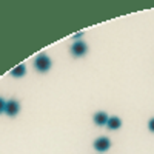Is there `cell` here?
<instances>
[{"mask_svg":"<svg viewBox=\"0 0 154 154\" xmlns=\"http://www.w3.org/2000/svg\"><path fill=\"white\" fill-rule=\"evenodd\" d=\"M108 114L106 112H103V111H100V112H97V114H94V122H96V125H99V126H103V125H106L108 123Z\"/></svg>","mask_w":154,"mask_h":154,"instance_id":"5","label":"cell"},{"mask_svg":"<svg viewBox=\"0 0 154 154\" xmlns=\"http://www.w3.org/2000/svg\"><path fill=\"white\" fill-rule=\"evenodd\" d=\"M19 111H20V105H19V102H17V100H9V102H6L5 112H6L8 116L14 117L16 114H19Z\"/></svg>","mask_w":154,"mask_h":154,"instance_id":"4","label":"cell"},{"mask_svg":"<svg viewBox=\"0 0 154 154\" xmlns=\"http://www.w3.org/2000/svg\"><path fill=\"white\" fill-rule=\"evenodd\" d=\"M86 51H88V46L83 40H75L71 46V54L74 57H80V56H85L86 54Z\"/></svg>","mask_w":154,"mask_h":154,"instance_id":"2","label":"cell"},{"mask_svg":"<svg viewBox=\"0 0 154 154\" xmlns=\"http://www.w3.org/2000/svg\"><path fill=\"white\" fill-rule=\"evenodd\" d=\"M5 108H6V102H5L2 97H0V114L5 112Z\"/></svg>","mask_w":154,"mask_h":154,"instance_id":"8","label":"cell"},{"mask_svg":"<svg viewBox=\"0 0 154 154\" xmlns=\"http://www.w3.org/2000/svg\"><path fill=\"white\" fill-rule=\"evenodd\" d=\"M25 72H26V66H25L23 63H20V65H17L16 68L11 69V75L12 77H22V75H25Z\"/></svg>","mask_w":154,"mask_h":154,"instance_id":"7","label":"cell"},{"mask_svg":"<svg viewBox=\"0 0 154 154\" xmlns=\"http://www.w3.org/2000/svg\"><path fill=\"white\" fill-rule=\"evenodd\" d=\"M109 146H111V140L108 137H99V139H96V142H94V148L97 151H100V152L108 151Z\"/></svg>","mask_w":154,"mask_h":154,"instance_id":"3","label":"cell"},{"mask_svg":"<svg viewBox=\"0 0 154 154\" xmlns=\"http://www.w3.org/2000/svg\"><path fill=\"white\" fill-rule=\"evenodd\" d=\"M106 126H108V130H112V131H114V130H117V128L122 126V120H120L119 117H109Z\"/></svg>","mask_w":154,"mask_h":154,"instance_id":"6","label":"cell"},{"mask_svg":"<svg viewBox=\"0 0 154 154\" xmlns=\"http://www.w3.org/2000/svg\"><path fill=\"white\" fill-rule=\"evenodd\" d=\"M34 68H35L38 72H46V71L51 68V59H49L45 53L37 54L35 59H34Z\"/></svg>","mask_w":154,"mask_h":154,"instance_id":"1","label":"cell"},{"mask_svg":"<svg viewBox=\"0 0 154 154\" xmlns=\"http://www.w3.org/2000/svg\"><path fill=\"white\" fill-rule=\"evenodd\" d=\"M148 128H149V131H152V133H154V117L148 122Z\"/></svg>","mask_w":154,"mask_h":154,"instance_id":"9","label":"cell"}]
</instances>
